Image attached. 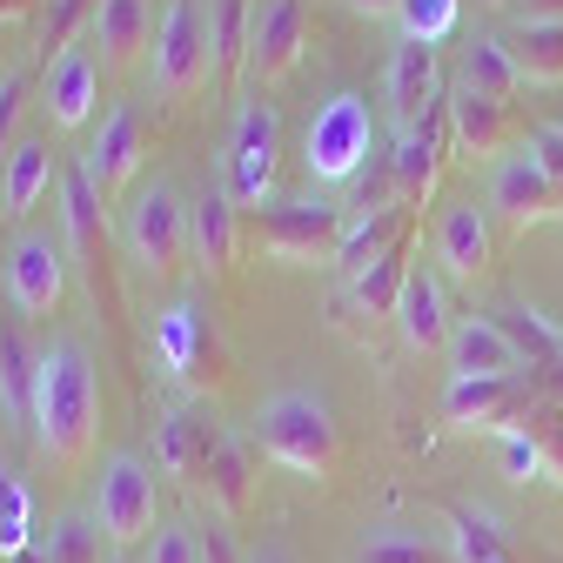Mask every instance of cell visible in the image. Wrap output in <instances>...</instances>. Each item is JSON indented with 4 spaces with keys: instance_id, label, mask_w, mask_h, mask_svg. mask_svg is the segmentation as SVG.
<instances>
[{
    "instance_id": "30",
    "label": "cell",
    "mask_w": 563,
    "mask_h": 563,
    "mask_svg": "<svg viewBox=\"0 0 563 563\" xmlns=\"http://www.w3.org/2000/svg\"><path fill=\"white\" fill-rule=\"evenodd\" d=\"M456 88H463V95H483V101H510V95L523 88V75H517L510 47H504L497 34H483V41H470L463 60H456Z\"/></svg>"
},
{
    "instance_id": "54",
    "label": "cell",
    "mask_w": 563,
    "mask_h": 563,
    "mask_svg": "<svg viewBox=\"0 0 563 563\" xmlns=\"http://www.w3.org/2000/svg\"><path fill=\"white\" fill-rule=\"evenodd\" d=\"M556 128H563V114H556Z\"/></svg>"
},
{
    "instance_id": "39",
    "label": "cell",
    "mask_w": 563,
    "mask_h": 563,
    "mask_svg": "<svg viewBox=\"0 0 563 563\" xmlns=\"http://www.w3.org/2000/svg\"><path fill=\"white\" fill-rule=\"evenodd\" d=\"M27 523H34V504H27V483L14 470H0V556H27Z\"/></svg>"
},
{
    "instance_id": "48",
    "label": "cell",
    "mask_w": 563,
    "mask_h": 563,
    "mask_svg": "<svg viewBox=\"0 0 563 563\" xmlns=\"http://www.w3.org/2000/svg\"><path fill=\"white\" fill-rule=\"evenodd\" d=\"M530 383H537V396L563 402V356H556V363H543V369H530Z\"/></svg>"
},
{
    "instance_id": "45",
    "label": "cell",
    "mask_w": 563,
    "mask_h": 563,
    "mask_svg": "<svg viewBox=\"0 0 563 563\" xmlns=\"http://www.w3.org/2000/svg\"><path fill=\"white\" fill-rule=\"evenodd\" d=\"M21 95H27V75H14V67H8V75H0V162H8V148L21 141V134H14V121H21V108H27Z\"/></svg>"
},
{
    "instance_id": "46",
    "label": "cell",
    "mask_w": 563,
    "mask_h": 563,
    "mask_svg": "<svg viewBox=\"0 0 563 563\" xmlns=\"http://www.w3.org/2000/svg\"><path fill=\"white\" fill-rule=\"evenodd\" d=\"M201 563H249V556L235 550V537H229L222 517H208V530H201Z\"/></svg>"
},
{
    "instance_id": "40",
    "label": "cell",
    "mask_w": 563,
    "mask_h": 563,
    "mask_svg": "<svg viewBox=\"0 0 563 563\" xmlns=\"http://www.w3.org/2000/svg\"><path fill=\"white\" fill-rule=\"evenodd\" d=\"M396 21H402V41H450L456 34V21H463V0H402L396 8Z\"/></svg>"
},
{
    "instance_id": "23",
    "label": "cell",
    "mask_w": 563,
    "mask_h": 563,
    "mask_svg": "<svg viewBox=\"0 0 563 563\" xmlns=\"http://www.w3.org/2000/svg\"><path fill=\"white\" fill-rule=\"evenodd\" d=\"M450 302H443V275L430 262H416L409 282H402V302H396V335L416 349V356H430V349H450Z\"/></svg>"
},
{
    "instance_id": "43",
    "label": "cell",
    "mask_w": 563,
    "mask_h": 563,
    "mask_svg": "<svg viewBox=\"0 0 563 563\" xmlns=\"http://www.w3.org/2000/svg\"><path fill=\"white\" fill-rule=\"evenodd\" d=\"M497 463L510 483H530V476H543V443L530 430H510V437H497Z\"/></svg>"
},
{
    "instance_id": "52",
    "label": "cell",
    "mask_w": 563,
    "mask_h": 563,
    "mask_svg": "<svg viewBox=\"0 0 563 563\" xmlns=\"http://www.w3.org/2000/svg\"><path fill=\"white\" fill-rule=\"evenodd\" d=\"M483 8H510V0H483Z\"/></svg>"
},
{
    "instance_id": "32",
    "label": "cell",
    "mask_w": 563,
    "mask_h": 563,
    "mask_svg": "<svg viewBox=\"0 0 563 563\" xmlns=\"http://www.w3.org/2000/svg\"><path fill=\"white\" fill-rule=\"evenodd\" d=\"M34 369L41 349L21 335V322H0V402H8V416H34Z\"/></svg>"
},
{
    "instance_id": "12",
    "label": "cell",
    "mask_w": 563,
    "mask_h": 563,
    "mask_svg": "<svg viewBox=\"0 0 563 563\" xmlns=\"http://www.w3.org/2000/svg\"><path fill=\"white\" fill-rule=\"evenodd\" d=\"M302 0H255V21H249V88H275V81H289L296 75V60H302Z\"/></svg>"
},
{
    "instance_id": "35",
    "label": "cell",
    "mask_w": 563,
    "mask_h": 563,
    "mask_svg": "<svg viewBox=\"0 0 563 563\" xmlns=\"http://www.w3.org/2000/svg\"><path fill=\"white\" fill-rule=\"evenodd\" d=\"M356 563H456V556H450V543H443V537H430V530L383 523V530H369V537H363V556H356Z\"/></svg>"
},
{
    "instance_id": "24",
    "label": "cell",
    "mask_w": 563,
    "mask_h": 563,
    "mask_svg": "<svg viewBox=\"0 0 563 563\" xmlns=\"http://www.w3.org/2000/svg\"><path fill=\"white\" fill-rule=\"evenodd\" d=\"M450 376H530L517 342L489 322V316H463L450 329Z\"/></svg>"
},
{
    "instance_id": "50",
    "label": "cell",
    "mask_w": 563,
    "mask_h": 563,
    "mask_svg": "<svg viewBox=\"0 0 563 563\" xmlns=\"http://www.w3.org/2000/svg\"><path fill=\"white\" fill-rule=\"evenodd\" d=\"M249 563H296V556L282 550V543H262V550H249Z\"/></svg>"
},
{
    "instance_id": "10",
    "label": "cell",
    "mask_w": 563,
    "mask_h": 563,
    "mask_svg": "<svg viewBox=\"0 0 563 563\" xmlns=\"http://www.w3.org/2000/svg\"><path fill=\"white\" fill-rule=\"evenodd\" d=\"M8 296L27 322H47L67 302V249L41 229H21L8 249Z\"/></svg>"
},
{
    "instance_id": "21",
    "label": "cell",
    "mask_w": 563,
    "mask_h": 563,
    "mask_svg": "<svg viewBox=\"0 0 563 563\" xmlns=\"http://www.w3.org/2000/svg\"><path fill=\"white\" fill-rule=\"evenodd\" d=\"M443 101H450V95H443ZM443 148H456V141H450V108H437L430 121H416V128L396 134L389 175H396V195H402L409 208L437 188V175H443Z\"/></svg>"
},
{
    "instance_id": "38",
    "label": "cell",
    "mask_w": 563,
    "mask_h": 563,
    "mask_svg": "<svg viewBox=\"0 0 563 563\" xmlns=\"http://www.w3.org/2000/svg\"><path fill=\"white\" fill-rule=\"evenodd\" d=\"M95 14H101V0H41V54L47 60L67 54L81 27H95Z\"/></svg>"
},
{
    "instance_id": "31",
    "label": "cell",
    "mask_w": 563,
    "mask_h": 563,
    "mask_svg": "<svg viewBox=\"0 0 563 563\" xmlns=\"http://www.w3.org/2000/svg\"><path fill=\"white\" fill-rule=\"evenodd\" d=\"M409 268H416V242L402 235V242H396V249H389V255H383L376 268H363L356 282H349V302H356V309H363L369 322H376V316H396V302H402V282H409Z\"/></svg>"
},
{
    "instance_id": "3",
    "label": "cell",
    "mask_w": 563,
    "mask_h": 563,
    "mask_svg": "<svg viewBox=\"0 0 563 563\" xmlns=\"http://www.w3.org/2000/svg\"><path fill=\"white\" fill-rule=\"evenodd\" d=\"M369 155H376L369 95L335 88V95L309 114V128H302V168H309V181H316V188H349V181L369 168Z\"/></svg>"
},
{
    "instance_id": "8",
    "label": "cell",
    "mask_w": 563,
    "mask_h": 563,
    "mask_svg": "<svg viewBox=\"0 0 563 563\" xmlns=\"http://www.w3.org/2000/svg\"><path fill=\"white\" fill-rule=\"evenodd\" d=\"M537 402L530 376H450L443 389V422L456 437H510Z\"/></svg>"
},
{
    "instance_id": "7",
    "label": "cell",
    "mask_w": 563,
    "mask_h": 563,
    "mask_svg": "<svg viewBox=\"0 0 563 563\" xmlns=\"http://www.w3.org/2000/svg\"><path fill=\"white\" fill-rule=\"evenodd\" d=\"M216 75V41H208V8L201 0H168L155 27V88L168 101H188Z\"/></svg>"
},
{
    "instance_id": "33",
    "label": "cell",
    "mask_w": 563,
    "mask_h": 563,
    "mask_svg": "<svg viewBox=\"0 0 563 563\" xmlns=\"http://www.w3.org/2000/svg\"><path fill=\"white\" fill-rule=\"evenodd\" d=\"M504 47H510L517 75H523L530 88H563V21H556V27H517Z\"/></svg>"
},
{
    "instance_id": "53",
    "label": "cell",
    "mask_w": 563,
    "mask_h": 563,
    "mask_svg": "<svg viewBox=\"0 0 563 563\" xmlns=\"http://www.w3.org/2000/svg\"><path fill=\"white\" fill-rule=\"evenodd\" d=\"M497 563H510V556H497Z\"/></svg>"
},
{
    "instance_id": "28",
    "label": "cell",
    "mask_w": 563,
    "mask_h": 563,
    "mask_svg": "<svg viewBox=\"0 0 563 563\" xmlns=\"http://www.w3.org/2000/svg\"><path fill=\"white\" fill-rule=\"evenodd\" d=\"M249 21H255V0H208V41H216L222 95H235L249 75Z\"/></svg>"
},
{
    "instance_id": "15",
    "label": "cell",
    "mask_w": 563,
    "mask_h": 563,
    "mask_svg": "<svg viewBox=\"0 0 563 563\" xmlns=\"http://www.w3.org/2000/svg\"><path fill=\"white\" fill-rule=\"evenodd\" d=\"M235 255H242V208H235V195L222 188V175L208 181L195 201H188V262L201 268V275H229L235 268Z\"/></svg>"
},
{
    "instance_id": "51",
    "label": "cell",
    "mask_w": 563,
    "mask_h": 563,
    "mask_svg": "<svg viewBox=\"0 0 563 563\" xmlns=\"http://www.w3.org/2000/svg\"><path fill=\"white\" fill-rule=\"evenodd\" d=\"M0 41H8V27H0ZM0 54H8V47H0ZM0 75H8V67H0Z\"/></svg>"
},
{
    "instance_id": "19",
    "label": "cell",
    "mask_w": 563,
    "mask_h": 563,
    "mask_svg": "<svg viewBox=\"0 0 563 563\" xmlns=\"http://www.w3.org/2000/svg\"><path fill=\"white\" fill-rule=\"evenodd\" d=\"M383 95H389V121L396 134L416 128V121H430L437 101H443V67H437V47L430 41H402L389 54V75H383Z\"/></svg>"
},
{
    "instance_id": "11",
    "label": "cell",
    "mask_w": 563,
    "mask_h": 563,
    "mask_svg": "<svg viewBox=\"0 0 563 563\" xmlns=\"http://www.w3.org/2000/svg\"><path fill=\"white\" fill-rule=\"evenodd\" d=\"M60 222H67V249L88 268L95 296H108V195L88 181L81 162L60 168Z\"/></svg>"
},
{
    "instance_id": "42",
    "label": "cell",
    "mask_w": 563,
    "mask_h": 563,
    "mask_svg": "<svg viewBox=\"0 0 563 563\" xmlns=\"http://www.w3.org/2000/svg\"><path fill=\"white\" fill-rule=\"evenodd\" d=\"M141 563H201V530L195 523H162L141 550Z\"/></svg>"
},
{
    "instance_id": "16",
    "label": "cell",
    "mask_w": 563,
    "mask_h": 563,
    "mask_svg": "<svg viewBox=\"0 0 563 563\" xmlns=\"http://www.w3.org/2000/svg\"><path fill=\"white\" fill-rule=\"evenodd\" d=\"M155 356H162V369L181 389H208V383L222 376L216 369V335H208V322H201L195 302H168L155 316Z\"/></svg>"
},
{
    "instance_id": "17",
    "label": "cell",
    "mask_w": 563,
    "mask_h": 563,
    "mask_svg": "<svg viewBox=\"0 0 563 563\" xmlns=\"http://www.w3.org/2000/svg\"><path fill=\"white\" fill-rule=\"evenodd\" d=\"M489 208H497L504 229H543V222L563 216V195L523 148V155H504L497 175H489Z\"/></svg>"
},
{
    "instance_id": "44",
    "label": "cell",
    "mask_w": 563,
    "mask_h": 563,
    "mask_svg": "<svg viewBox=\"0 0 563 563\" xmlns=\"http://www.w3.org/2000/svg\"><path fill=\"white\" fill-rule=\"evenodd\" d=\"M523 148H530V162L556 181V195H563V128L556 121H543V128H530V141H523Z\"/></svg>"
},
{
    "instance_id": "26",
    "label": "cell",
    "mask_w": 563,
    "mask_h": 563,
    "mask_svg": "<svg viewBox=\"0 0 563 563\" xmlns=\"http://www.w3.org/2000/svg\"><path fill=\"white\" fill-rule=\"evenodd\" d=\"M95 47L108 67H134L141 47H155V21H148V0H101V14H95Z\"/></svg>"
},
{
    "instance_id": "27",
    "label": "cell",
    "mask_w": 563,
    "mask_h": 563,
    "mask_svg": "<svg viewBox=\"0 0 563 563\" xmlns=\"http://www.w3.org/2000/svg\"><path fill=\"white\" fill-rule=\"evenodd\" d=\"M402 235H409V201H402V208H376V216H356V222L342 229L335 268H342L349 282H356V275H363V268H376V262H383Z\"/></svg>"
},
{
    "instance_id": "22",
    "label": "cell",
    "mask_w": 563,
    "mask_h": 563,
    "mask_svg": "<svg viewBox=\"0 0 563 563\" xmlns=\"http://www.w3.org/2000/svg\"><path fill=\"white\" fill-rule=\"evenodd\" d=\"M47 188H60V155L47 148V134H21L8 162H0V216L27 222Z\"/></svg>"
},
{
    "instance_id": "14",
    "label": "cell",
    "mask_w": 563,
    "mask_h": 563,
    "mask_svg": "<svg viewBox=\"0 0 563 563\" xmlns=\"http://www.w3.org/2000/svg\"><path fill=\"white\" fill-rule=\"evenodd\" d=\"M216 450H222V422L208 416V409H195V402H175V409L155 422V470H162V476H181L188 489H201Z\"/></svg>"
},
{
    "instance_id": "25",
    "label": "cell",
    "mask_w": 563,
    "mask_h": 563,
    "mask_svg": "<svg viewBox=\"0 0 563 563\" xmlns=\"http://www.w3.org/2000/svg\"><path fill=\"white\" fill-rule=\"evenodd\" d=\"M450 108V141H456V155H476V162H489L510 141V101H483V95H450L443 101Z\"/></svg>"
},
{
    "instance_id": "9",
    "label": "cell",
    "mask_w": 563,
    "mask_h": 563,
    "mask_svg": "<svg viewBox=\"0 0 563 563\" xmlns=\"http://www.w3.org/2000/svg\"><path fill=\"white\" fill-rule=\"evenodd\" d=\"M95 523L114 550L141 543L155 530V463L134 456V450H114L101 463V483H95Z\"/></svg>"
},
{
    "instance_id": "1",
    "label": "cell",
    "mask_w": 563,
    "mask_h": 563,
    "mask_svg": "<svg viewBox=\"0 0 563 563\" xmlns=\"http://www.w3.org/2000/svg\"><path fill=\"white\" fill-rule=\"evenodd\" d=\"M101 389H95V356L81 335H54L41 342V369H34V443L47 463L81 470L101 430Z\"/></svg>"
},
{
    "instance_id": "13",
    "label": "cell",
    "mask_w": 563,
    "mask_h": 563,
    "mask_svg": "<svg viewBox=\"0 0 563 563\" xmlns=\"http://www.w3.org/2000/svg\"><path fill=\"white\" fill-rule=\"evenodd\" d=\"M34 108H41V114H47V128H60V134L88 128V121H95V108H101V67H95V54H88V47L54 54V60L41 67Z\"/></svg>"
},
{
    "instance_id": "36",
    "label": "cell",
    "mask_w": 563,
    "mask_h": 563,
    "mask_svg": "<svg viewBox=\"0 0 563 563\" xmlns=\"http://www.w3.org/2000/svg\"><path fill=\"white\" fill-rule=\"evenodd\" d=\"M450 556L456 563H497V556H510L504 550V523L489 517V510H476V504H450Z\"/></svg>"
},
{
    "instance_id": "20",
    "label": "cell",
    "mask_w": 563,
    "mask_h": 563,
    "mask_svg": "<svg viewBox=\"0 0 563 563\" xmlns=\"http://www.w3.org/2000/svg\"><path fill=\"white\" fill-rule=\"evenodd\" d=\"M437 268H443V282H476L497 268V229H489V216L476 201H456L450 216H443V229H437Z\"/></svg>"
},
{
    "instance_id": "34",
    "label": "cell",
    "mask_w": 563,
    "mask_h": 563,
    "mask_svg": "<svg viewBox=\"0 0 563 563\" xmlns=\"http://www.w3.org/2000/svg\"><path fill=\"white\" fill-rule=\"evenodd\" d=\"M489 322H497V329L517 342L523 369H543V363H556V356H563V329H556V322H543L537 309H517V302H504V309H489Z\"/></svg>"
},
{
    "instance_id": "41",
    "label": "cell",
    "mask_w": 563,
    "mask_h": 563,
    "mask_svg": "<svg viewBox=\"0 0 563 563\" xmlns=\"http://www.w3.org/2000/svg\"><path fill=\"white\" fill-rule=\"evenodd\" d=\"M523 430L543 443V476H550V483H563V402L537 396V402H530V416H523Z\"/></svg>"
},
{
    "instance_id": "49",
    "label": "cell",
    "mask_w": 563,
    "mask_h": 563,
    "mask_svg": "<svg viewBox=\"0 0 563 563\" xmlns=\"http://www.w3.org/2000/svg\"><path fill=\"white\" fill-rule=\"evenodd\" d=\"M349 8H356V14H369V21H389V14L402 8V0H349Z\"/></svg>"
},
{
    "instance_id": "37",
    "label": "cell",
    "mask_w": 563,
    "mask_h": 563,
    "mask_svg": "<svg viewBox=\"0 0 563 563\" xmlns=\"http://www.w3.org/2000/svg\"><path fill=\"white\" fill-rule=\"evenodd\" d=\"M108 537H101V523L95 517H60L54 530H47V563H108Z\"/></svg>"
},
{
    "instance_id": "47",
    "label": "cell",
    "mask_w": 563,
    "mask_h": 563,
    "mask_svg": "<svg viewBox=\"0 0 563 563\" xmlns=\"http://www.w3.org/2000/svg\"><path fill=\"white\" fill-rule=\"evenodd\" d=\"M510 21L517 27H556L563 21V0H510Z\"/></svg>"
},
{
    "instance_id": "29",
    "label": "cell",
    "mask_w": 563,
    "mask_h": 563,
    "mask_svg": "<svg viewBox=\"0 0 563 563\" xmlns=\"http://www.w3.org/2000/svg\"><path fill=\"white\" fill-rule=\"evenodd\" d=\"M201 497H208V510H216L222 523H229V517H249V504H255V463H249V443L222 437L216 463H208V476H201Z\"/></svg>"
},
{
    "instance_id": "5",
    "label": "cell",
    "mask_w": 563,
    "mask_h": 563,
    "mask_svg": "<svg viewBox=\"0 0 563 563\" xmlns=\"http://www.w3.org/2000/svg\"><path fill=\"white\" fill-rule=\"evenodd\" d=\"M349 229V208L329 195H302V201H268L249 216V242L275 262H335Z\"/></svg>"
},
{
    "instance_id": "2",
    "label": "cell",
    "mask_w": 563,
    "mask_h": 563,
    "mask_svg": "<svg viewBox=\"0 0 563 563\" xmlns=\"http://www.w3.org/2000/svg\"><path fill=\"white\" fill-rule=\"evenodd\" d=\"M255 443H262L268 463L296 470V476H309V483H329L335 463H342L335 409H329L322 396H309V389H282V396H268L262 416H255Z\"/></svg>"
},
{
    "instance_id": "4",
    "label": "cell",
    "mask_w": 563,
    "mask_h": 563,
    "mask_svg": "<svg viewBox=\"0 0 563 563\" xmlns=\"http://www.w3.org/2000/svg\"><path fill=\"white\" fill-rule=\"evenodd\" d=\"M121 242H128V262L148 275V282H175L181 262H188V201L168 175L141 181L128 195V222H121Z\"/></svg>"
},
{
    "instance_id": "18",
    "label": "cell",
    "mask_w": 563,
    "mask_h": 563,
    "mask_svg": "<svg viewBox=\"0 0 563 563\" xmlns=\"http://www.w3.org/2000/svg\"><path fill=\"white\" fill-rule=\"evenodd\" d=\"M141 155H148V128H141V114L121 101V108H108V114H101V128H95V141H88L81 168H88V181L114 201V195L141 175Z\"/></svg>"
},
{
    "instance_id": "55",
    "label": "cell",
    "mask_w": 563,
    "mask_h": 563,
    "mask_svg": "<svg viewBox=\"0 0 563 563\" xmlns=\"http://www.w3.org/2000/svg\"><path fill=\"white\" fill-rule=\"evenodd\" d=\"M0 322H8V316H0Z\"/></svg>"
},
{
    "instance_id": "6",
    "label": "cell",
    "mask_w": 563,
    "mask_h": 563,
    "mask_svg": "<svg viewBox=\"0 0 563 563\" xmlns=\"http://www.w3.org/2000/svg\"><path fill=\"white\" fill-rule=\"evenodd\" d=\"M275 175H282V114L275 101H242L235 114V134H229V148H222V188L235 195V208H268L275 195Z\"/></svg>"
}]
</instances>
